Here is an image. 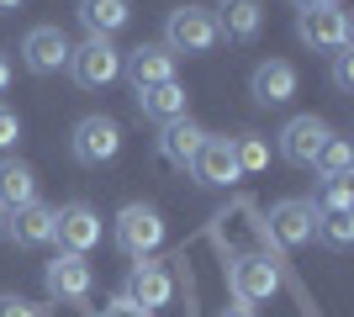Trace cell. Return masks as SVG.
<instances>
[{
	"label": "cell",
	"mask_w": 354,
	"mask_h": 317,
	"mask_svg": "<svg viewBox=\"0 0 354 317\" xmlns=\"http://www.w3.org/2000/svg\"><path fill=\"white\" fill-rule=\"evenodd\" d=\"M222 37H217V21H212L207 6H175L169 21H164V48L169 53H185V59H201L212 53Z\"/></svg>",
	"instance_id": "6da1fadb"
},
{
	"label": "cell",
	"mask_w": 354,
	"mask_h": 317,
	"mask_svg": "<svg viewBox=\"0 0 354 317\" xmlns=\"http://www.w3.org/2000/svg\"><path fill=\"white\" fill-rule=\"evenodd\" d=\"M69 75L85 90H106L111 79H122V53L111 37H85L80 48H69Z\"/></svg>",
	"instance_id": "7a4b0ae2"
},
{
	"label": "cell",
	"mask_w": 354,
	"mask_h": 317,
	"mask_svg": "<svg viewBox=\"0 0 354 317\" xmlns=\"http://www.w3.org/2000/svg\"><path fill=\"white\" fill-rule=\"evenodd\" d=\"M159 243H164V217H159V206H148V201L122 206V217H117V249H122V254H127V259H148Z\"/></svg>",
	"instance_id": "3957f363"
},
{
	"label": "cell",
	"mask_w": 354,
	"mask_h": 317,
	"mask_svg": "<svg viewBox=\"0 0 354 317\" xmlns=\"http://www.w3.org/2000/svg\"><path fill=\"white\" fill-rule=\"evenodd\" d=\"M69 153H74L85 169L111 164V159L122 153V127H117V117H85L80 127H74V137H69Z\"/></svg>",
	"instance_id": "277c9868"
},
{
	"label": "cell",
	"mask_w": 354,
	"mask_h": 317,
	"mask_svg": "<svg viewBox=\"0 0 354 317\" xmlns=\"http://www.w3.org/2000/svg\"><path fill=\"white\" fill-rule=\"evenodd\" d=\"M328 137H333V127H328L323 117H291L281 127V159L296 164V169H312L317 153L328 148Z\"/></svg>",
	"instance_id": "5b68a950"
},
{
	"label": "cell",
	"mask_w": 354,
	"mask_h": 317,
	"mask_svg": "<svg viewBox=\"0 0 354 317\" xmlns=\"http://www.w3.org/2000/svg\"><path fill=\"white\" fill-rule=\"evenodd\" d=\"M296 37L317 53H339V48H349V16L339 6H307L296 16Z\"/></svg>",
	"instance_id": "8992f818"
},
{
	"label": "cell",
	"mask_w": 354,
	"mask_h": 317,
	"mask_svg": "<svg viewBox=\"0 0 354 317\" xmlns=\"http://www.w3.org/2000/svg\"><path fill=\"white\" fill-rule=\"evenodd\" d=\"M227 286H233V302H270L275 291H281V270L270 265L265 254H243L227 265Z\"/></svg>",
	"instance_id": "52a82bcc"
},
{
	"label": "cell",
	"mask_w": 354,
	"mask_h": 317,
	"mask_svg": "<svg viewBox=\"0 0 354 317\" xmlns=\"http://www.w3.org/2000/svg\"><path fill=\"white\" fill-rule=\"evenodd\" d=\"M53 238H59L64 254H90L101 243V211L85 206V201H69V206L53 211Z\"/></svg>",
	"instance_id": "ba28073f"
},
{
	"label": "cell",
	"mask_w": 354,
	"mask_h": 317,
	"mask_svg": "<svg viewBox=\"0 0 354 317\" xmlns=\"http://www.w3.org/2000/svg\"><path fill=\"white\" fill-rule=\"evenodd\" d=\"M69 48L74 43L59 27H32L21 37V64H27L32 75H59V69H69Z\"/></svg>",
	"instance_id": "9c48e42d"
},
{
	"label": "cell",
	"mask_w": 354,
	"mask_h": 317,
	"mask_svg": "<svg viewBox=\"0 0 354 317\" xmlns=\"http://www.w3.org/2000/svg\"><path fill=\"white\" fill-rule=\"evenodd\" d=\"M122 75H127L133 90H153L164 79H175V53L164 43H143V48H133V53L122 59Z\"/></svg>",
	"instance_id": "30bf717a"
},
{
	"label": "cell",
	"mask_w": 354,
	"mask_h": 317,
	"mask_svg": "<svg viewBox=\"0 0 354 317\" xmlns=\"http://www.w3.org/2000/svg\"><path fill=\"white\" fill-rule=\"evenodd\" d=\"M270 233H275V243H286V249H301V243H312V233H317V206L312 201H275L270 206Z\"/></svg>",
	"instance_id": "8fae6325"
},
{
	"label": "cell",
	"mask_w": 354,
	"mask_h": 317,
	"mask_svg": "<svg viewBox=\"0 0 354 317\" xmlns=\"http://www.w3.org/2000/svg\"><path fill=\"white\" fill-rule=\"evenodd\" d=\"M90 280H95V275H90L85 254H59L43 270V286H48L53 302H85V296H90Z\"/></svg>",
	"instance_id": "7c38bea8"
},
{
	"label": "cell",
	"mask_w": 354,
	"mask_h": 317,
	"mask_svg": "<svg viewBox=\"0 0 354 317\" xmlns=\"http://www.w3.org/2000/svg\"><path fill=\"white\" fill-rule=\"evenodd\" d=\"M122 296H133L143 312H159V307H169V296H175V280H169V270H164V265L138 259L133 275H127V291H122Z\"/></svg>",
	"instance_id": "4fadbf2b"
},
{
	"label": "cell",
	"mask_w": 354,
	"mask_h": 317,
	"mask_svg": "<svg viewBox=\"0 0 354 317\" xmlns=\"http://www.w3.org/2000/svg\"><path fill=\"white\" fill-rule=\"evenodd\" d=\"M212 21H217V37H227V43H254L265 27V6L259 0H217Z\"/></svg>",
	"instance_id": "5bb4252c"
},
{
	"label": "cell",
	"mask_w": 354,
	"mask_h": 317,
	"mask_svg": "<svg viewBox=\"0 0 354 317\" xmlns=\"http://www.w3.org/2000/svg\"><path fill=\"white\" fill-rule=\"evenodd\" d=\"M6 233H11L16 249H43V243H53V206L32 201V206L6 211Z\"/></svg>",
	"instance_id": "9a60e30c"
},
{
	"label": "cell",
	"mask_w": 354,
	"mask_h": 317,
	"mask_svg": "<svg viewBox=\"0 0 354 317\" xmlns=\"http://www.w3.org/2000/svg\"><path fill=\"white\" fill-rule=\"evenodd\" d=\"M191 175L201 185H233L238 180V159H233V137H212L201 143V153L191 159Z\"/></svg>",
	"instance_id": "2e32d148"
},
{
	"label": "cell",
	"mask_w": 354,
	"mask_h": 317,
	"mask_svg": "<svg viewBox=\"0 0 354 317\" xmlns=\"http://www.w3.org/2000/svg\"><path fill=\"white\" fill-rule=\"evenodd\" d=\"M249 90H254V101H259V106H286L296 95V69L286 59H265L259 69H254Z\"/></svg>",
	"instance_id": "e0dca14e"
},
{
	"label": "cell",
	"mask_w": 354,
	"mask_h": 317,
	"mask_svg": "<svg viewBox=\"0 0 354 317\" xmlns=\"http://www.w3.org/2000/svg\"><path fill=\"white\" fill-rule=\"evenodd\" d=\"M185 85L180 79H164V85H153V90H138V111H143L148 122H159V127H169V122L185 117Z\"/></svg>",
	"instance_id": "ac0fdd59"
},
{
	"label": "cell",
	"mask_w": 354,
	"mask_h": 317,
	"mask_svg": "<svg viewBox=\"0 0 354 317\" xmlns=\"http://www.w3.org/2000/svg\"><path fill=\"white\" fill-rule=\"evenodd\" d=\"M80 21H85L90 37H117L133 21V6L127 0H80Z\"/></svg>",
	"instance_id": "d6986e66"
},
{
	"label": "cell",
	"mask_w": 354,
	"mask_h": 317,
	"mask_svg": "<svg viewBox=\"0 0 354 317\" xmlns=\"http://www.w3.org/2000/svg\"><path fill=\"white\" fill-rule=\"evenodd\" d=\"M37 201V175H32L27 164H0V206L16 211V206H32Z\"/></svg>",
	"instance_id": "ffe728a7"
},
{
	"label": "cell",
	"mask_w": 354,
	"mask_h": 317,
	"mask_svg": "<svg viewBox=\"0 0 354 317\" xmlns=\"http://www.w3.org/2000/svg\"><path fill=\"white\" fill-rule=\"evenodd\" d=\"M159 143H164V153H169L175 164H185V169H191V159L201 153L207 133H201L196 122H185V117H180V122H169V127H164V137H159Z\"/></svg>",
	"instance_id": "44dd1931"
},
{
	"label": "cell",
	"mask_w": 354,
	"mask_h": 317,
	"mask_svg": "<svg viewBox=\"0 0 354 317\" xmlns=\"http://www.w3.org/2000/svg\"><path fill=\"white\" fill-rule=\"evenodd\" d=\"M312 206H317V211H354V180H349V175H323Z\"/></svg>",
	"instance_id": "7402d4cb"
},
{
	"label": "cell",
	"mask_w": 354,
	"mask_h": 317,
	"mask_svg": "<svg viewBox=\"0 0 354 317\" xmlns=\"http://www.w3.org/2000/svg\"><path fill=\"white\" fill-rule=\"evenodd\" d=\"M312 238H323L328 249H349L354 243V211H317V233Z\"/></svg>",
	"instance_id": "603a6c76"
},
{
	"label": "cell",
	"mask_w": 354,
	"mask_h": 317,
	"mask_svg": "<svg viewBox=\"0 0 354 317\" xmlns=\"http://www.w3.org/2000/svg\"><path fill=\"white\" fill-rule=\"evenodd\" d=\"M233 159H238V175H259V169L270 164V148L259 133H238L233 137Z\"/></svg>",
	"instance_id": "cb8c5ba5"
},
{
	"label": "cell",
	"mask_w": 354,
	"mask_h": 317,
	"mask_svg": "<svg viewBox=\"0 0 354 317\" xmlns=\"http://www.w3.org/2000/svg\"><path fill=\"white\" fill-rule=\"evenodd\" d=\"M349 164H354L349 143H344V137H328V148L317 153V164H312V169H323V175H349Z\"/></svg>",
	"instance_id": "d4e9b609"
},
{
	"label": "cell",
	"mask_w": 354,
	"mask_h": 317,
	"mask_svg": "<svg viewBox=\"0 0 354 317\" xmlns=\"http://www.w3.org/2000/svg\"><path fill=\"white\" fill-rule=\"evenodd\" d=\"M333 85H339V90H354V53L349 48L333 53Z\"/></svg>",
	"instance_id": "484cf974"
},
{
	"label": "cell",
	"mask_w": 354,
	"mask_h": 317,
	"mask_svg": "<svg viewBox=\"0 0 354 317\" xmlns=\"http://www.w3.org/2000/svg\"><path fill=\"white\" fill-rule=\"evenodd\" d=\"M16 137H21V117L11 106H0V148H16Z\"/></svg>",
	"instance_id": "4316f807"
},
{
	"label": "cell",
	"mask_w": 354,
	"mask_h": 317,
	"mask_svg": "<svg viewBox=\"0 0 354 317\" xmlns=\"http://www.w3.org/2000/svg\"><path fill=\"white\" fill-rule=\"evenodd\" d=\"M101 317H153V312H143V307L133 302V296H111V302H106V312Z\"/></svg>",
	"instance_id": "83f0119b"
},
{
	"label": "cell",
	"mask_w": 354,
	"mask_h": 317,
	"mask_svg": "<svg viewBox=\"0 0 354 317\" xmlns=\"http://www.w3.org/2000/svg\"><path fill=\"white\" fill-rule=\"evenodd\" d=\"M0 317H43L32 302H21V296H0Z\"/></svg>",
	"instance_id": "f1b7e54d"
},
{
	"label": "cell",
	"mask_w": 354,
	"mask_h": 317,
	"mask_svg": "<svg viewBox=\"0 0 354 317\" xmlns=\"http://www.w3.org/2000/svg\"><path fill=\"white\" fill-rule=\"evenodd\" d=\"M217 317H254V307H249V302H233V307H222Z\"/></svg>",
	"instance_id": "f546056e"
},
{
	"label": "cell",
	"mask_w": 354,
	"mask_h": 317,
	"mask_svg": "<svg viewBox=\"0 0 354 317\" xmlns=\"http://www.w3.org/2000/svg\"><path fill=\"white\" fill-rule=\"evenodd\" d=\"M6 85H11V59L0 53V90H6Z\"/></svg>",
	"instance_id": "4dcf8cb0"
},
{
	"label": "cell",
	"mask_w": 354,
	"mask_h": 317,
	"mask_svg": "<svg viewBox=\"0 0 354 317\" xmlns=\"http://www.w3.org/2000/svg\"><path fill=\"white\" fill-rule=\"evenodd\" d=\"M296 6H301V11H307V6H339V0H296Z\"/></svg>",
	"instance_id": "1f68e13d"
},
{
	"label": "cell",
	"mask_w": 354,
	"mask_h": 317,
	"mask_svg": "<svg viewBox=\"0 0 354 317\" xmlns=\"http://www.w3.org/2000/svg\"><path fill=\"white\" fill-rule=\"evenodd\" d=\"M16 6H21V0H0V16H6V11H16Z\"/></svg>",
	"instance_id": "d6a6232c"
},
{
	"label": "cell",
	"mask_w": 354,
	"mask_h": 317,
	"mask_svg": "<svg viewBox=\"0 0 354 317\" xmlns=\"http://www.w3.org/2000/svg\"><path fill=\"white\" fill-rule=\"evenodd\" d=\"M0 238H6V206H0Z\"/></svg>",
	"instance_id": "836d02e7"
}]
</instances>
